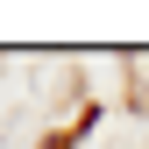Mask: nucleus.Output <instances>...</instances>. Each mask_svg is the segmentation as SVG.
I'll return each instance as SVG.
<instances>
[]
</instances>
